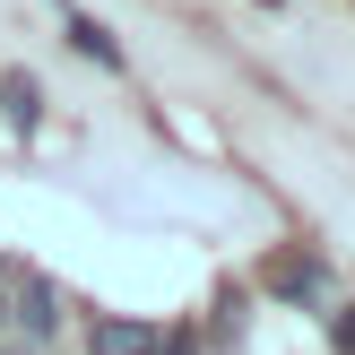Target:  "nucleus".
Masks as SVG:
<instances>
[{
    "instance_id": "f257e3e1",
    "label": "nucleus",
    "mask_w": 355,
    "mask_h": 355,
    "mask_svg": "<svg viewBox=\"0 0 355 355\" xmlns=\"http://www.w3.org/2000/svg\"><path fill=\"white\" fill-rule=\"evenodd\" d=\"M52 329H61V286L17 269V347H44Z\"/></svg>"
},
{
    "instance_id": "f03ea898",
    "label": "nucleus",
    "mask_w": 355,
    "mask_h": 355,
    "mask_svg": "<svg viewBox=\"0 0 355 355\" xmlns=\"http://www.w3.org/2000/svg\"><path fill=\"white\" fill-rule=\"evenodd\" d=\"M87 355H165V329L156 321H96L87 329Z\"/></svg>"
},
{
    "instance_id": "7ed1b4c3",
    "label": "nucleus",
    "mask_w": 355,
    "mask_h": 355,
    "mask_svg": "<svg viewBox=\"0 0 355 355\" xmlns=\"http://www.w3.org/2000/svg\"><path fill=\"white\" fill-rule=\"evenodd\" d=\"M0 104H9V130H35V121H44V87H35L26 69H9V78H0Z\"/></svg>"
},
{
    "instance_id": "20e7f679",
    "label": "nucleus",
    "mask_w": 355,
    "mask_h": 355,
    "mask_svg": "<svg viewBox=\"0 0 355 355\" xmlns=\"http://www.w3.org/2000/svg\"><path fill=\"white\" fill-rule=\"evenodd\" d=\"M69 44H78L87 61H104V69H121V44H113V26H104V17H69Z\"/></svg>"
},
{
    "instance_id": "39448f33",
    "label": "nucleus",
    "mask_w": 355,
    "mask_h": 355,
    "mask_svg": "<svg viewBox=\"0 0 355 355\" xmlns=\"http://www.w3.org/2000/svg\"><path fill=\"white\" fill-rule=\"evenodd\" d=\"M321 260H277V295H321Z\"/></svg>"
},
{
    "instance_id": "423d86ee",
    "label": "nucleus",
    "mask_w": 355,
    "mask_h": 355,
    "mask_svg": "<svg viewBox=\"0 0 355 355\" xmlns=\"http://www.w3.org/2000/svg\"><path fill=\"white\" fill-rule=\"evenodd\" d=\"M338 347H347V355H355V312H347V321H338Z\"/></svg>"
}]
</instances>
